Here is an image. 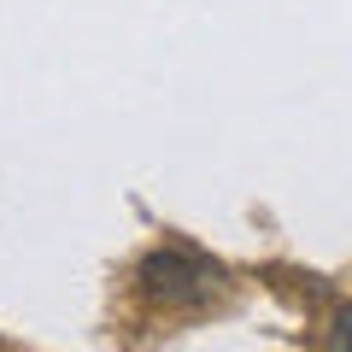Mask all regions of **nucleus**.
<instances>
[{"mask_svg":"<svg viewBox=\"0 0 352 352\" xmlns=\"http://www.w3.org/2000/svg\"><path fill=\"white\" fill-rule=\"evenodd\" d=\"M135 282H141V294H147L153 305H206L217 294V282H223V264L217 258H206V252H194V247H153L147 258H141V270H135Z\"/></svg>","mask_w":352,"mask_h":352,"instance_id":"f257e3e1","label":"nucleus"},{"mask_svg":"<svg viewBox=\"0 0 352 352\" xmlns=\"http://www.w3.org/2000/svg\"><path fill=\"white\" fill-rule=\"evenodd\" d=\"M323 352H352V305H340L335 323H329V346Z\"/></svg>","mask_w":352,"mask_h":352,"instance_id":"f03ea898","label":"nucleus"}]
</instances>
